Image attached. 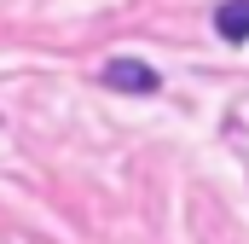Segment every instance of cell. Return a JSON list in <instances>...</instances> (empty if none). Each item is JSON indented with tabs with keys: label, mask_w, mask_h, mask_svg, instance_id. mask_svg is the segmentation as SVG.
I'll return each instance as SVG.
<instances>
[{
	"label": "cell",
	"mask_w": 249,
	"mask_h": 244,
	"mask_svg": "<svg viewBox=\"0 0 249 244\" xmlns=\"http://www.w3.org/2000/svg\"><path fill=\"white\" fill-rule=\"evenodd\" d=\"M105 87H116V93H157V70L139 59H110L105 64Z\"/></svg>",
	"instance_id": "cell-1"
},
{
	"label": "cell",
	"mask_w": 249,
	"mask_h": 244,
	"mask_svg": "<svg viewBox=\"0 0 249 244\" xmlns=\"http://www.w3.org/2000/svg\"><path fill=\"white\" fill-rule=\"evenodd\" d=\"M214 29H220L226 41H249V0H226V6L214 12Z\"/></svg>",
	"instance_id": "cell-2"
}]
</instances>
